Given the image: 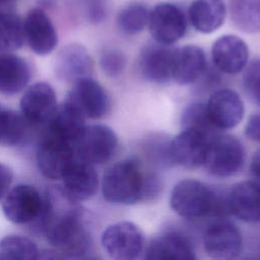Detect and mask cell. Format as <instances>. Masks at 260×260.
Here are the masks:
<instances>
[{
	"label": "cell",
	"mask_w": 260,
	"mask_h": 260,
	"mask_svg": "<svg viewBox=\"0 0 260 260\" xmlns=\"http://www.w3.org/2000/svg\"><path fill=\"white\" fill-rule=\"evenodd\" d=\"M66 100L71 102L85 118L89 119L105 117L111 107L107 91L90 76L74 80Z\"/></svg>",
	"instance_id": "9c48e42d"
},
{
	"label": "cell",
	"mask_w": 260,
	"mask_h": 260,
	"mask_svg": "<svg viewBox=\"0 0 260 260\" xmlns=\"http://www.w3.org/2000/svg\"><path fill=\"white\" fill-rule=\"evenodd\" d=\"M143 235L131 221H119L109 225L102 234L101 244L106 253L118 260L137 258L143 249Z\"/></svg>",
	"instance_id": "5b68a950"
},
{
	"label": "cell",
	"mask_w": 260,
	"mask_h": 260,
	"mask_svg": "<svg viewBox=\"0 0 260 260\" xmlns=\"http://www.w3.org/2000/svg\"><path fill=\"white\" fill-rule=\"evenodd\" d=\"M76 158L89 165L105 164L118 147V138L112 128L102 124L84 126L73 142Z\"/></svg>",
	"instance_id": "277c9868"
},
{
	"label": "cell",
	"mask_w": 260,
	"mask_h": 260,
	"mask_svg": "<svg viewBox=\"0 0 260 260\" xmlns=\"http://www.w3.org/2000/svg\"><path fill=\"white\" fill-rule=\"evenodd\" d=\"M149 9L140 2H132L124 6L117 15V24L126 35L139 34L148 23Z\"/></svg>",
	"instance_id": "f1b7e54d"
},
{
	"label": "cell",
	"mask_w": 260,
	"mask_h": 260,
	"mask_svg": "<svg viewBox=\"0 0 260 260\" xmlns=\"http://www.w3.org/2000/svg\"><path fill=\"white\" fill-rule=\"evenodd\" d=\"M26 124L21 114L0 104V145L15 146L25 137Z\"/></svg>",
	"instance_id": "484cf974"
},
{
	"label": "cell",
	"mask_w": 260,
	"mask_h": 260,
	"mask_svg": "<svg viewBox=\"0 0 260 260\" xmlns=\"http://www.w3.org/2000/svg\"><path fill=\"white\" fill-rule=\"evenodd\" d=\"M206 68V57L203 50L194 45L176 49L172 78L181 85L194 82Z\"/></svg>",
	"instance_id": "ffe728a7"
},
{
	"label": "cell",
	"mask_w": 260,
	"mask_h": 260,
	"mask_svg": "<svg viewBox=\"0 0 260 260\" xmlns=\"http://www.w3.org/2000/svg\"><path fill=\"white\" fill-rule=\"evenodd\" d=\"M147 26L156 43L171 46L184 37L187 20L181 8L173 3L164 2L149 11Z\"/></svg>",
	"instance_id": "52a82bcc"
},
{
	"label": "cell",
	"mask_w": 260,
	"mask_h": 260,
	"mask_svg": "<svg viewBox=\"0 0 260 260\" xmlns=\"http://www.w3.org/2000/svg\"><path fill=\"white\" fill-rule=\"evenodd\" d=\"M76 159L73 143L46 132L37 150V164L43 176L51 180H61Z\"/></svg>",
	"instance_id": "8992f818"
},
{
	"label": "cell",
	"mask_w": 260,
	"mask_h": 260,
	"mask_svg": "<svg viewBox=\"0 0 260 260\" xmlns=\"http://www.w3.org/2000/svg\"><path fill=\"white\" fill-rule=\"evenodd\" d=\"M43 206V196L30 185L19 184L6 193L2 210L5 217L17 224L30 223L39 217Z\"/></svg>",
	"instance_id": "ba28073f"
},
{
	"label": "cell",
	"mask_w": 260,
	"mask_h": 260,
	"mask_svg": "<svg viewBox=\"0 0 260 260\" xmlns=\"http://www.w3.org/2000/svg\"><path fill=\"white\" fill-rule=\"evenodd\" d=\"M85 117L68 100L59 105L46 125L47 133L71 143L77 138L85 126Z\"/></svg>",
	"instance_id": "44dd1931"
},
{
	"label": "cell",
	"mask_w": 260,
	"mask_h": 260,
	"mask_svg": "<svg viewBox=\"0 0 260 260\" xmlns=\"http://www.w3.org/2000/svg\"><path fill=\"white\" fill-rule=\"evenodd\" d=\"M100 64L105 74L111 77L118 76L126 66V57L117 49H105L101 54Z\"/></svg>",
	"instance_id": "4dcf8cb0"
},
{
	"label": "cell",
	"mask_w": 260,
	"mask_h": 260,
	"mask_svg": "<svg viewBox=\"0 0 260 260\" xmlns=\"http://www.w3.org/2000/svg\"><path fill=\"white\" fill-rule=\"evenodd\" d=\"M40 250L28 238L10 235L0 240V259H39Z\"/></svg>",
	"instance_id": "83f0119b"
},
{
	"label": "cell",
	"mask_w": 260,
	"mask_h": 260,
	"mask_svg": "<svg viewBox=\"0 0 260 260\" xmlns=\"http://www.w3.org/2000/svg\"><path fill=\"white\" fill-rule=\"evenodd\" d=\"M93 62L87 50L80 44H69L62 48L55 60V73L61 81H74L90 76Z\"/></svg>",
	"instance_id": "d6986e66"
},
{
	"label": "cell",
	"mask_w": 260,
	"mask_h": 260,
	"mask_svg": "<svg viewBox=\"0 0 260 260\" xmlns=\"http://www.w3.org/2000/svg\"><path fill=\"white\" fill-rule=\"evenodd\" d=\"M229 212L246 222L260 221V182L236 184L226 196Z\"/></svg>",
	"instance_id": "ac0fdd59"
},
{
	"label": "cell",
	"mask_w": 260,
	"mask_h": 260,
	"mask_svg": "<svg viewBox=\"0 0 260 260\" xmlns=\"http://www.w3.org/2000/svg\"><path fill=\"white\" fill-rule=\"evenodd\" d=\"M61 191L73 203L91 198L99 188V176L92 165L76 159L61 178Z\"/></svg>",
	"instance_id": "9a60e30c"
},
{
	"label": "cell",
	"mask_w": 260,
	"mask_h": 260,
	"mask_svg": "<svg viewBox=\"0 0 260 260\" xmlns=\"http://www.w3.org/2000/svg\"><path fill=\"white\" fill-rule=\"evenodd\" d=\"M182 129H191L203 133L209 138L217 134V129L210 122L206 106L202 103H193L185 108L181 117Z\"/></svg>",
	"instance_id": "f546056e"
},
{
	"label": "cell",
	"mask_w": 260,
	"mask_h": 260,
	"mask_svg": "<svg viewBox=\"0 0 260 260\" xmlns=\"http://www.w3.org/2000/svg\"><path fill=\"white\" fill-rule=\"evenodd\" d=\"M24 41L37 55L45 56L54 51L58 43L56 29L41 8L30 9L23 20Z\"/></svg>",
	"instance_id": "5bb4252c"
},
{
	"label": "cell",
	"mask_w": 260,
	"mask_h": 260,
	"mask_svg": "<svg viewBox=\"0 0 260 260\" xmlns=\"http://www.w3.org/2000/svg\"><path fill=\"white\" fill-rule=\"evenodd\" d=\"M54 88L46 82L30 85L20 100V112L31 125H47L57 109Z\"/></svg>",
	"instance_id": "30bf717a"
},
{
	"label": "cell",
	"mask_w": 260,
	"mask_h": 260,
	"mask_svg": "<svg viewBox=\"0 0 260 260\" xmlns=\"http://www.w3.org/2000/svg\"><path fill=\"white\" fill-rule=\"evenodd\" d=\"M176 49L155 42L145 46L140 53L138 67L145 79L162 83L172 78Z\"/></svg>",
	"instance_id": "e0dca14e"
},
{
	"label": "cell",
	"mask_w": 260,
	"mask_h": 260,
	"mask_svg": "<svg viewBox=\"0 0 260 260\" xmlns=\"http://www.w3.org/2000/svg\"><path fill=\"white\" fill-rule=\"evenodd\" d=\"M211 58L213 65L226 74H237L247 65L249 49L239 37L224 35L212 45Z\"/></svg>",
	"instance_id": "2e32d148"
},
{
	"label": "cell",
	"mask_w": 260,
	"mask_h": 260,
	"mask_svg": "<svg viewBox=\"0 0 260 260\" xmlns=\"http://www.w3.org/2000/svg\"><path fill=\"white\" fill-rule=\"evenodd\" d=\"M170 204L177 214L188 219L230 213L226 197L218 196L204 183L193 179L182 180L174 186Z\"/></svg>",
	"instance_id": "7a4b0ae2"
},
{
	"label": "cell",
	"mask_w": 260,
	"mask_h": 260,
	"mask_svg": "<svg viewBox=\"0 0 260 260\" xmlns=\"http://www.w3.org/2000/svg\"><path fill=\"white\" fill-rule=\"evenodd\" d=\"M250 170L256 181L260 182V148L254 153L251 159Z\"/></svg>",
	"instance_id": "d590c367"
},
{
	"label": "cell",
	"mask_w": 260,
	"mask_h": 260,
	"mask_svg": "<svg viewBox=\"0 0 260 260\" xmlns=\"http://www.w3.org/2000/svg\"><path fill=\"white\" fill-rule=\"evenodd\" d=\"M245 162V149L239 139L232 135H214L208 142L203 161L206 171L219 178L236 175Z\"/></svg>",
	"instance_id": "3957f363"
},
{
	"label": "cell",
	"mask_w": 260,
	"mask_h": 260,
	"mask_svg": "<svg viewBox=\"0 0 260 260\" xmlns=\"http://www.w3.org/2000/svg\"><path fill=\"white\" fill-rule=\"evenodd\" d=\"M30 74V66L25 59L11 53L0 55V93H18L27 85Z\"/></svg>",
	"instance_id": "603a6c76"
},
{
	"label": "cell",
	"mask_w": 260,
	"mask_h": 260,
	"mask_svg": "<svg viewBox=\"0 0 260 260\" xmlns=\"http://www.w3.org/2000/svg\"><path fill=\"white\" fill-rule=\"evenodd\" d=\"M146 259L152 260H192L195 251L190 241L182 235L169 233L154 238L146 250Z\"/></svg>",
	"instance_id": "7402d4cb"
},
{
	"label": "cell",
	"mask_w": 260,
	"mask_h": 260,
	"mask_svg": "<svg viewBox=\"0 0 260 260\" xmlns=\"http://www.w3.org/2000/svg\"><path fill=\"white\" fill-rule=\"evenodd\" d=\"M23 42V20L15 13L0 12V51L18 50Z\"/></svg>",
	"instance_id": "4316f807"
},
{
	"label": "cell",
	"mask_w": 260,
	"mask_h": 260,
	"mask_svg": "<svg viewBox=\"0 0 260 260\" xmlns=\"http://www.w3.org/2000/svg\"><path fill=\"white\" fill-rule=\"evenodd\" d=\"M244 87L251 100L260 106V58L246 65Z\"/></svg>",
	"instance_id": "1f68e13d"
},
{
	"label": "cell",
	"mask_w": 260,
	"mask_h": 260,
	"mask_svg": "<svg viewBox=\"0 0 260 260\" xmlns=\"http://www.w3.org/2000/svg\"><path fill=\"white\" fill-rule=\"evenodd\" d=\"M188 14L192 26L197 31L210 34L223 23L226 7L223 0H193Z\"/></svg>",
	"instance_id": "cb8c5ba5"
},
{
	"label": "cell",
	"mask_w": 260,
	"mask_h": 260,
	"mask_svg": "<svg viewBox=\"0 0 260 260\" xmlns=\"http://www.w3.org/2000/svg\"><path fill=\"white\" fill-rule=\"evenodd\" d=\"M13 180V172L12 170L0 162V200L4 198L6 193L9 190V187Z\"/></svg>",
	"instance_id": "836d02e7"
},
{
	"label": "cell",
	"mask_w": 260,
	"mask_h": 260,
	"mask_svg": "<svg viewBox=\"0 0 260 260\" xmlns=\"http://www.w3.org/2000/svg\"><path fill=\"white\" fill-rule=\"evenodd\" d=\"M161 185L153 174H145L136 158L123 159L105 172L102 193L106 201L129 205L157 196Z\"/></svg>",
	"instance_id": "6da1fadb"
},
{
	"label": "cell",
	"mask_w": 260,
	"mask_h": 260,
	"mask_svg": "<svg viewBox=\"0 0 260 260\" xmlns=\"http://www.w3.org/2000/svg\"><path fill=\"white\" fill-rule=\"evenodd\" d=\"M210 122L217 130H228L236 127L245 114L241 96L233 89L215 90L205 104Z\"/></svg>",
	"instance_id": "8fae6325"
},
{
	"label": "cell",
	"mask_w": 260,
	"mask_h": 260,
	"mask_svg": "<svg viewBox=\"0 0 260 260\" xmlns=\"http://www.w3.org/2000/svg\"><path fill=\"white\" fill-rule=\"evenodd\" d=\"M245 135L252 141L260 142V114L249 117L245 126Z\"/></svg>",
	"instance_id": "d6a6232c"
},
{
	"label": "cell",
	"mask_w": 260,
	"mask_h": 260,
	"mask_svg": "<svg viewBox=\"0 0 260 260\" xmlns=\"http://www.w3.org/2000/svg\"><path fill=\"white\" fill-rule=\"evenodd\" d=\"M105 17V9L103 8V6L99 5V4H94L89 8L88 11V18L91 22H100L104 19Z\"/></svg>",
	"instance_id": "e575fe53"
},
{
	"label": "cell",
	"mask_w": 260,
	"mask_h": 260,
	"mask_svg": "<svg viewBox=\"0 0 260 260\" xmlns=\"http://www.w3.org/2000/svg\"><path fill=\"white\" fill-rule=\"evenodd\" d=\"M230 12L240 30L260 32V0H230Z\"/></svg>",
	"instance_id": "d4e9b609"
},
{
	"label": "cell",
	"mask_w": 260,
	"mask_h": 260,
	"mask_svg": "<svg viewBox=\"0 0 260 260\" xmlns=\"http://www.w3.org/2000/svg\"><path fill=\"white\" fill-rule=\"evenodd\" d=\"M15 0H0V5H5V4H9L14 2Z\"/></svg>",
	"instance_id": "8d00e7d4"
},
{
	"label": "cell",
	"mask_w": 260,
	"mask_h": 260,
	"mask_svg": "<svg viewBox=\"0 0 260 260\" xmlns=\"http://www.w3.org/2000/svg\"><path fill=\"white\" fill-rule=\"evenodd\" d=\"M210 139L201 132L182 129L169 144L171 161L187 169L202 166Z\"/></svg>",
	"instance_id": "4fadbf2b"
},
{
	"label": "cell",
	"mask_w": 260,
	"mask_h": 260,
	"mask_svg": "<svg viewBox=\"0 0 260 260\" xmlns=\"http://www.w3.org/2000/svg\"><path fill=\"white\" fill-rule=\"evenodd\" d=\"M205 253L215 259L237 257L243 248V239L239 229L229 221L210 224L203 235Z\"/></svg>",
	"instance_id": "7c38bea8"
}]
</instances>
